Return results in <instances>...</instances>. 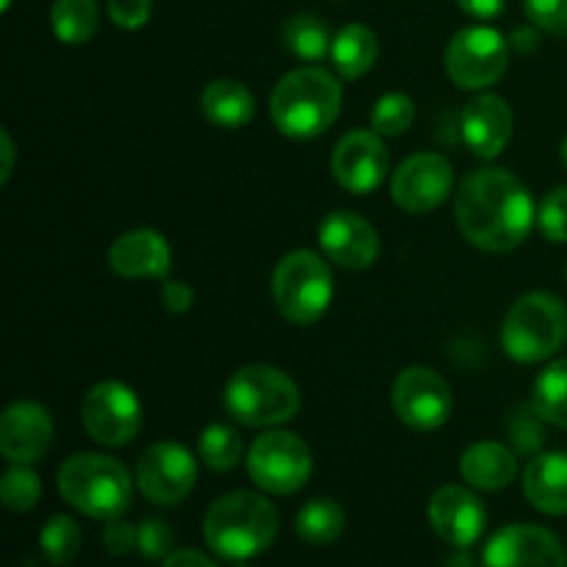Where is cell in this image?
Returning <instances> with one entry per match:
<instances>
[{"mask_svg":"<svg viewBox=\"0 0 567 567\" xmlns=\"http://www.w3.org/2000/svg\"><path fill=\"white\" fill-rule=\"evenodd\" d=\"M50 25L59 42L83 44L97 33L100 9L97 0H53Z\"/></svg>","mask_w":567,"mask_h":567,"instance_id":"obj_25","label":"cell"},{"mask_svg":"<svg viewBox=\"0 0 567 567\" xmlns=\"http://www.w3.org/2000/svg\"><path fill=\"white\" fill-rule=\"evenodd\" d=\"M81 419L83 430L100 446H127L142 426V404L122 382H100L83 399Z\"/></svg>","mask_w":567,"mask_h":567,"instance_id":"obj_10","label":"cell"},{"mask_svg":"<svg viewBox=\"0 0 567 567\" xmlns=\"http://www.w3.org/2000/svg\"><path fill=\"white\" fill-rule=\"evenodd\" d=\"M153 0H109V17L125 31H136L150 20Z\"/></svg>","mask_w":567,"mask_h":567,"instance_id":"obj_36","label":"cell"},{"mask_svg":"<svg viewBox=\"0 0 567 567\" xmlns=\"http://www.w3.org/2000/svg\"><path fill=\"white\" fill-rule=\"evenodd\" d=\"M443 567H476L474 559H471V554L465 551V548H460L457 554H452V557L446 559V565Z\"/></svg>","mask_w":567,"mask_h":567,"instance_id":"obj_42","label":"cell"},{"mask_svg":"<svg viewBox=\"0 0 567 567\" xmlns=\"http://www.w3.org/2000/svg\"><path fill=\"white\" fill-rule=\"evenodd\" d=\"M482 567H567V554L554 532L535 524H513L487 540Z\"/></svg>","mask_w":567,"mask_h":567,"instance_id":"obj_14","label":"cell"},{"mask_svg":"<svg viewBox=\"0 0 567 567\" xmlns=\"http://www.w3.org/2000/svg\"><path fill=\"white\" fill-rule=\"evenodd\" d=\"M103 546L105 551L114 554V557H125L133 548H138V529H133V526L125 524L122 518L109 520L103 529Z\"/></svg>","mask_w":567,"mask_h":567,"instance_id":"obj_37","label":"cell"},{"mask_svg":"<svg viewBox=\"0 0 567 567\" xmlns=\"http://www.w3.org/2000/svg\"><path fill=\"white\" fill-rule=\"evenodd\" d=\"M430 524L441 540L454 548H471L487 526V509L468 487L446 485L430 502Z\"/></svg>","mask_w":567,"mask_h":567,"instance_id":"obj_16","label":"cell"},{"mask_svg":"<svg viewBox=\"0 0 567 567\" xmlns=\"http://www.w3.org/2000/svg\"><path fill=\"white\" fill-rule=\"evenodd\" d=\"M524 493L546 515H567V452H548L524 471Z\"/></svg>","mask_w":567,"mask_h":567,"instance_id":"obj_21","label":"cell"},{"mask_svg":"<svg viewBox=\"0 0 567 567\" xmlns=\"http://www.w3.org/2000/svg\"><path fill=\"white\" fill-rule=\"evenodd\" d=\"M275 305L291 324L308 327L327 313L332 302V271L321 255L310 249H293L277 264Z\"/></svg>","mask_w":567,"mask_h":567,"instance_id":"obj_7","label":"cell"},{"mask_svg":"<svg viewBox=\"0 0 567 567\" xmlns=\"http://www.w3.org/2000/svg\"><path fill=\"white\" fill-rule=\"evenodd\" d=\"M332 39L336 37H330L327 22L321 17L308 14V11L293 14L282 25V42L302 61H324L332 50Z\"/></svg>","mask_w":567,"mask_h":567,"instance_id":"obj_26","label":"cell"},{"mask_svg":"<svg viewBox=\"0 0 567 567\" xmlns=\"http://www.w3.org/2000/svg\"><path fill=\"white\" fill-rule=\"evenodd\" d=\"M236 567H249V565H236Z\"/></svg>","mask_w":567,"mask_h":567,"instance_id":"obj_45","label":"cell"},{"mask_svg":"<svg viewBox=\"0 0 567 567\" xmlns=\"http://www.w3.org/2000/svg\"><path fill=\"white\" fill-rule=\"evenodd\" d=\"M280 515L266 496L249 491H233L216 498L205 513V543L230 563H244L275 543Z\"/></svg>","mask_w":567,"mask_h":567,"instance_id":"obj_2","label":"cell"},{"mask_svg":"<svg viewBox=\"0 0 567 567\" xmlns=\"http://www.w3.org/2000/svg\"><path fill=\"white\" fill-rule=\"evenodd\" d=\"M343 526H347V515L341 504L332 498L308 502L297 515V535L310 546H330L341 537Z\"/></svg>","mask_w":567,"mask_h":567,"instance_id":"obj_28","label":"cell"},{"mask_svg":"<svg viewBox=\"0 0 567 567\" xmlns=\"http://www.w3.org/2000/svg\"><path fill=\"white\" fill-rule=\"evenodd\" d=\"M415 120V103L402 92L382 94L371 109V131L380 136H402Z\"/></svg>","mask_w":567,"mask_h":567,"instance_id":"obj_31","label":"cell"},{"mask_svg":"<svg viewBox=\"0 0 567 567\" xmlns=\"http://www.w3.org/2000/svg\"><path fill=\"white\" fill-rule=\"evenodd\" d=\"M161 302H164V308L169 313H186L194 302V291L186 282L164 280V286H161Z\"/></svg>","mask_w":567,"mask_h":567,"instance_id":"obj_38","label":"cell"},{"mask_svg":"<svg viewBox=\"0 0 567 567\" xmlns=\"http://www.w3.org/2000/svg\"><path fill=\"white\" fill-rule=\"evenodd\" d=\"M199 109H203L205 120L225 131H238V127L249 125L255 116V97L244 83L233 81V78H219L210 81L199 94Z\"/></svg>","mask_w":567,"mask_h":567,"instance_id":"obj_23","label":"cell"},{"mask_svg":"<svg viewBox=\"0 0 567 567\" xmlns=\"http://www.w3.org/2000/svg\"><path fill=\"white\" fill-rule=\"evenodd\" d=\"M563 164H565V169H567V136H565V142H563Z\"/></svg>","mask_w":567,"mask_h":567,"instance_id":"obj_43","label":"cell"},{"mask_svg":"<svg viewBox=\"0 0 567 567\" xmlns=\"http://www.w3.org/2000/svg\"><path fill=\"white\" fill-rule=\"evenodd\" d=\"M9 6H11V0H0V9H3V11L9 9Z\"/></svg>","mask_w":567,"mask_h":567,"instance_id":"obj_44","label":"cell"},{"mask_svg":"<svg viewBox=\"0 0 567 567\" xmlns=\"http://www.w3.org/2000/svg\"><path fill=\"white\" fill-rule=\"evenodd\" d=\"M457 227L485 252L520 247L537 219L535 199L507 169H476L460 183L454 203Z\"/></svg>","mask_w":567,"mask_h":567,"instance_id":"obj_1","label":"cell"},{"mask_svg":"<svg viewBox=\"0 0 567 567\" xmlns=\"http://www.w3.org/2000/svg\"><path fill=\"white\" fill-rule=\"evenodd\" d=\"M460 474L471 487L480 491H504L518 474L515 454L507 446L493 441L474 443L460 457Z\"/></svg>","mask_w":567,"mask_h":567,"instance_id":"obj_22","label":"cell"},{"mask_svg":"<svg viewBox=\"0 0 567 567\" xmlns=\"http://www.w3.org/2000/svg\"><path fill=\"white\" fill-rule=\"evenodd\" d=\"M377 55H380V42H377V33L369 25L349 22L332 39V66H336L338 75L349 78V81L363 78L377 64Z\"/></svg>","mask_w":567,"mask_h":567,"instance_id":"obj_24","label":"cell"},{"mask_svg":"<svg viewBox=\"0 0 567 567\" xmlns=\"http://www.w3.org/2000/svg\"><path fill=\"white\" fill-rule=\"evenodd\" d=\"M109 266L131 280H164L172 269V249L155 230L122 233L109 249Z\"/></svg>","mask_w":567,"mask_h":567,"instance_id":"obj_20","label":"cell"},{"mask_svg":"<svg viewBox=\"0 0 567 567\" xmlns=\"http://www.w3.org/2000/svg\"><path fill=\"white\" fill-rule=\"evenodd\" d=\"M247 471L255 485L275 496L302 491L313 474V454L308 443L286 430H271L255 437L247 454Z\"/></svg>","mask_w":567,"mask_h":567,"instance_id":"obj_8","label":"cell"},{"mask_svg":"<svg viewBox=\"0 0 567 567\" xmlns=\"http://www.w3.org/2000/svg\"><path fill=\"white\" fill-rule=\"evenodd\" d=\"M0 493H3L6 509H11V513H28V509L37 507L42 485H39V476L28 465H14L0 480Z\"/></svg>","mask_w":567,"mask_h":567,"instance_id":"obj_32","label":"cell"},{"mask_svg":"<svg viewBox=\"0 0 567 567\" xmlns=\"http://www.w3.org/2000/svg\"><path fill=\"white\" fill-rule=\"evenodd\" d=\"M53 441L50 413L37 402H17L0 415V452L11 465H31L48 454Z\"/></svg>","mask_w":567,"mask_h":567,"instance_id":"obj_18","label":"cell"},{"mask_svg":"<svg viewBox=\"0 0 567 567\" xmlns=\"http://www.w3.org/2000/svg\"><path fill=\"white\" fill-rule=\"evenodd\" d=\"M565 341L567 310L563 299L548 291L520 297L504 319L502 347L518 363H540L554 358Z\"/></svg>","mask_w":567,"mask_h":567,"instance_id":"obj_6","label":"cell"},{"mask_svg":"<svg viewBox=\"0 0 567 567\" xmlns=\"http://www.w3.org/2000/svg\"><path fill=\"white\" fill-rule=\"evenodd\" d=\"M175 546V532L164 518H147L138 526V551L144 559H166Z\"/></svg>","mask_w":567,"mask_h":567,"instance_id":"obj_34","label":"cell"},{"mask_svg":"<svg viewBox=\"0 0 567 567\" xmlns=\"http://www.w3.org/2000/svg\"><path fill=\"white\" fill-rule=\"evenodd\" d=\"M136 482L147 502L172 507L194 491L197 460L177 443H155L138 457Z\"/></svg>","mask_w":567,"mask_h":567,"instance_id":"obj_12","label":"cell"},{"mask_svg":"<svg viewBox=\"0 0 567 567\" xmlns=\"http://www.w3.org/2000/svg\"><path fill=\"white\" fill-rule=\"evenodd\" d=\"M164 567H216V563L205 554L194 551V548H181L164 559Z\"/></svg>","mask_w":567,"mask_h":567,"instance_id":"obj_40","label":"cell"},{"mask_svg":"<svg viewBox=\"0 0 567 567\" xmlns=\"http://www.w3.org/2000/svg\"><path fill=\"white\" fill-rule=\"evenodd\" d=\"M457 6L474 20H496L507 0H457Z\"/></svg>","mask_w":567,"mask_h":567,"instance_id":"obj_39","label":"cell"},{"mask_svg":"<svg viewBox=\"0 0 567 567\" xmlns=\"http://www.w3.org/2000/svg\"><path fill=\"white\" fill-rule=\"evenodd\" d=\"M509 44L496 28L471 25L452 37L446 48V72L460 89H487L507 72Z\"/></svg>","mask_w":567,"mask_h":567,"instance_id":"obj_9","label":"cell"},{"mask_svg":"<svg viewBox=\"0 0 567 567\" xmlns=\"http://www.w3.org/2000/svg\"><path fill=\"white\" fill-rule=\"evenodd\" d=\"M463 138L476 158H496L513 138V109L498 94H480L463 111Z\"/></svg>","mask_w":567,"mask_h":567,"instance_id":"obj_19","label":"cell"},{"mask_svg":"<svg viewBox=\"0 0 567 567\" xmlns=\"http://www.w3.org/2000/svg\"><path fill=\"white\" fill-rule=\"evenodd\" d=\"M341 83L321 66H299L271 92V120L288 138H316L332 127L341 111Z\"/></svg>","mask_w":567,"mask_h":567,"instance_id":"obj_3","label":"cell"},{"mask_svg":"<svg viewBox=\"0 0 567 567\" xmlns=\"http://www.w3.org/2000/svg\"><path fill=\"white\" fill-rule=\"evenodd\" d=\"M332 175L347 192L371 194L385 181L391 155L377 131H352L332 150Z\"/></svg>","mask_w":567,"mask_h":567,"instance_id":"obj_15","label":"cell"},{"mask_svg":"<svg viewBox=\"0 0 567 567\" xmlns=\"http://www.w3.org/2000/svg\"><path fill=\"white\" fill-rule=\"evenodd\" d=\"M454 172L443 155L415 153L399 164L391 181V197L408 214H430L452 194Z\"/></svg>","mask_w":567,"mask_h":567,"instance_id":"obj_13","label":"cell"},{"mask_svg":"<svg viewBox=\"0 0 567 567\" xmlns=\"http://www.w3.org/2000/svg\"><path fill=\"white\" fill-rule=\"evenodd\" d=\"M565 277H567V271H565Z\"/></svg>","mask_w":567,"mask_h":567,"instance_id":"obj_46","label":"cell"},{"mask_svg":"<svg viewBox=\"0 0 567 567\" xmlns=\"http://www.w3.org/2000/svg\"><path fill=\"white\" fill-rule=\"evenodd\" d=\"M537 225L548 241L567 244V186L546 194L540 210H537Z\"/></svg>","mask_w":567,"mask_h":567,"instance_id":"obj_33","label":"cell"},{"mask_svg":"<svg viewBox=\"0 0 567 567\" xmlns=\"http://www.w3.org/2000/svg\"><path fill=\"white\" fill-rule=\"evenodd\" d=\"M59 493L78 513L94 520H114L131 504L133 482L122 463L83 452L59 468Z\"/></svg>","mask_w":567,"mask_h":567,"instance_id":"obj_4","label":"cell"},{"mask_svg":"<svg viewBox=\"0 0 567 567\" xmlns=\"http://www.w3.org/2000/svg\"><path fill=\"white\" fill-rule=\"evenodd\" d=\"M81 543L83 532L70 515H53L39 532V548H42L44 559L55 567L70 565L81 551Z\"/></svg>","mask_w":567,"mask_h":567,"instance_id":"obj_29","label":"cell"},{"mask_svg":"<svg viewBox=\"0 0 567 567\" xmlns=\"http://www.w3.org/2000/svg\"><path fill=\"white\" fill-rule=\"evenodd\" d=\"M244 443L238 432L227 424H210L199 435V460L210 471H233L241 463Z\"/></svg>","mask_w":567,"mask_h":567,"instance_id":"obj_30","label":"cell"},{"mask_svg":"<svg viewBox=\"0 0 567 567\" xmlns=\"http://www.w3.org/2000/svg\"><path fill=\"white\" fill-rule=\"evenodd\" d=\"M393 413L410 430H437L452 415V391L437 371L426 365H410L396 377L391 391Z\"/></svg>","mask_w":567,"mask_h":567,"instance_id":"obj_11","label":"cell"},{"mask_svg":"<svg viewBox=\"0 0 567 567\" xmlns=\"http://www.w3.org/2000/svg\"><path fill=\"white\" fill-rule=\"evenodd\" d=\"M0 142H3V172H0V181H9L11 169H14V144H11L9 131L0 133Z\"/></svg>","mask_w":567,"mask_h":567,"instance_id":"obj_41","label":"cell"},{"mask_svg":"<svg viewBox=\"0 0 567 567\" xmlns=\"http://www.w3.org/2000/svg\"><path fill=\"white\" fill-rule=\"evenodd\" d=\"M532 408L543 421L567 430V358L554 360L532 388Z\"/></svg>","mask_w":567,"mask_h":567,"instance_id":"obj_27","label":"cell"},{"mask_svg":"<svg viewBox=\"0 0 567 567\" xmlns=\"http://www.w3.org/2000/svg\"><path fill=\"white\" fill-rule=\"evenodd\" d=\"M524 9L540 31L567 37V0H524Z\"/></svg>","mask_w":567,"mask_h":567,"instance_id":"obj_35","label":"cell"},{"mask_svg":"<svg viewBox=\"0 0 567 567\" xmlns=\"http://www.w3.org/2000/svg\"><path fill=\"white\" fill-rule=\"evenodd\" d=\"M299 388L286 371L266 363L238 369L225 388V408L244 426H277L299 413Z\"/></svg>","mask_w":567,"mask_h":567,"instance_id":"obj_5","label":"cell"},{"mask_svg":"<svg viewBox=\"0 0 567 567\" xmlns=\"http://www.w3.org/2000/svg\"><path fill=\"white\" fill-rule=\"evenodd\" d=\"M319 244L327 258L349 271L369 269L380 255V236L363 216L352 210H336L319 227Z\"/></svg>","mask_w":567,"mask_h":567,"instance_id":"obj_17","label":"cell"}]
</instances>
